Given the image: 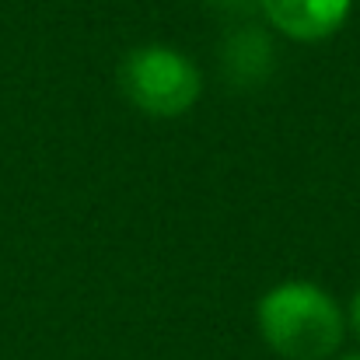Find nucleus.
Masks as SVG:
<instances>
[{
	"label": "nucleus",
	"mask_w": 360,
	"mask_h": 360,
	"mask_svg": "<svg viewBox=\"0 0 360 360\" xmlns=\"http://www.w3.org/2000/svg\"><path fill=\"white\" fill-rule=\"evenodd\" d=\"M266 347L283 360H329L347 333V315L333 294L308 280L276 283L255 308Z\"/></svg>",
	"instance_id": "obj_1"
},
{
	"label": "nucleus",
	"mask_w": 360,
	"mask_h": 360,
	"mask_svg": "<svg viewBox=\"0 0 360 360\" xmlns=\"http://www.w3.org/2000/svg\"><path fill=\"white\" fill-rule=\"evenodd\" d=\"M120 88L140 112L154 120H179L200 102L203 77L186 53L172 46H140L122 56Z\"/></svg>",
	"instance_id": "obj_2"
},
{
	"label": "nucleus",
	"mask_w": 360,
	"mask_h": 360,
	"mask_svg": "<svg viewBox=\"0 0 360 360\" xmlns=\"http://www.w3.org/2000/svg\"><path fill=\"white\" fill-rule=\"evenodd\" d=\"M259 7L280 35L322 42L347 25L354 0H259Z\"/></svg>",
	"instance_id": "obj_3"
},
{
	"label": "nucleus",
	"mask_w": 360,
	"mask_h": 360,
	"mask_svg": "<svg viewBox=\"0 0 360 360\" xmlns=\"http://www.w3.org/2000/svg\"><path fill=\"white\" fill-rule=\"evenodd\" d=\"M266 60H269V42H266L255 28L235 35L231 46H228V67H231V74H235L238 81H245V84L266 74Z\"/></svg>",
	"instance_id": "obj_4"
},
{
	"label": "nucleus",
	"mask_w": 360,
	"mask_h": 360,
	"mask_svg": "<svg viewBox=\"0 0 360 360\" xmlns=\"http://www.w3.org/2000/svg\"><path fill=\"white\" fill-rule=\"evenodd\" d=\"M347 326L357 333V340H360V287H357V294L350 297V311H347Z\"/></svg>",
	"instance_id": "obj_5"
},
{
	"label": "nucleus",
	"mask_w": 360,
	"mask_h": 360,
	"mask_svg": "<svg viewBox=\"0 0 360 360\" xmlns=\"http://www.w3.org/2000/svg\"><path fill=\"white\" fill-rule=\"evenodd\" d=\"M343 360H360V354H350V357H343Z\"/></svg>",
	"instance_id": "obj_6"
}]
</instances>
